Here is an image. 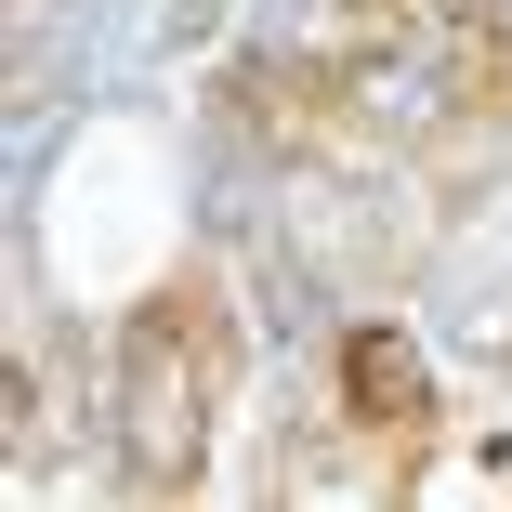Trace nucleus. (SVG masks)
Instances as JSON below:
<instances>
[{"label": "nucleus", "mask_w": 512, "mask_h": 512, "mask_svg": "<svg viewBox=\"0 0 512 512\" xmlns=\"http://www.w3.org/2000/svg\"><path fill=\"white\" fill-rule=\"evenodd\" d=\"M119 407H132V460H145V473H184V434H197V355H184L171 316L132 329V355H119Z\"/></svg>", "instance_id": "obj_1"}, {"label": "nucleus", "mask_w": 512, "mask_h": 512, "mask_svg": "<svg viewBox=\"0 0 512 512\" xmlns=\"http://www.w3.org/2000/svg\"><path fill=\"white\" fill-rule=\"evenodd\" d=\"M355 394H368V407H407V421H421V368H407L394 342H355Z\"/></svg>", "instance_id": "obj_2"}]
</instances>
